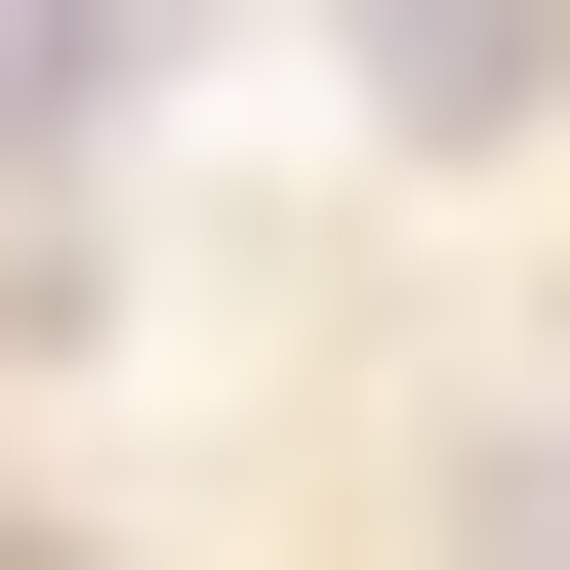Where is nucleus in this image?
Segmentation results:
<instances>
[{
  "mask_svg": "<svg viewBox=\"0 0 570 570\" xmlns=\"http://www.w3.org/2000/svg\"><path fill=\"white\" fill-rule=\"evenodd\" d=\"M326 41H367V122H407V164H489V122H530V41H570V0H326Z\"/></svg>",
  "mask_w": 570,
  "mask_h": 570,
  "instance_id": "obj_1",
  "label": "nucleus"
},
{
  "mask_svg": "<svg viewBox=\"0 0 570 570\" xmlns=\"http://www.w3.org/2000/svg\"><path fill=\"white\" fill-rule=\"evenodd\" d=\"M164 82V0H0V122H122Z\"/></svg>",
  "mask_w": 570,
  "mask_h": 570,
  "instance_id": "obj_2",
  "label": "nucleus"
}]
</instances>
